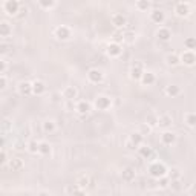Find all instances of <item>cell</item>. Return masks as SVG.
Here are the masks:
<instances>
[{
	"mask_svg": "<svg viewBox=\"0 0 196 196\" xmlns=\"http://www.w3.org/2000/svg\"><path fill=\"white\" fill-rule=\"evenodd\" d=\"M61 94H63V97L66 98V100H74L75 95H77V90H75L74 87H66Z\"/></svg>",
	"mask_w": 196,
	"mask_h": 196,
	"instance_id": "1",
	"label": "cell"
},
{
	"mask_svg": "<svg viewBox=\"0 0 196 196\" xmlns=\"http://www.w3.org/2000/svg\"><path fill=\"white\" fill-rule=\"evenodd\" d=\"M182 60H184L187 64H193L196 61V54H192V52H186L184 55H182Z\"/></svg>",
	"mask_w": 196,
	"mask_h": 196,
	"instance_id": "2",
	"label": "cell"
},
{
	"mask_svg": "<svg viewBox=\"0 0 196 196\" xmlns=\"http://www.w3.org/2000/svg\"><path fill=\"white\" fill-rule=\"evenodd\" d=\"M176 14H178V16H187V14H189V6L184 5V3H181V5L176 8Z\"/></svg>",
	"mask_w": 196,
	"mask_h": 196,
	"instance_id": "3",
	"label": "cell"
},
{
	"mask_svg": "<svg viewBox=\"0 0 196 196\" xmlns=\"http://www.w3.org/2000/svg\"><path fill=\"white\" fill-rule=\"evenodd\" d=\"M186 121H187L189 126H196V113H187Z\"/></svg>",
	"mask_w": 196,
	"mask_h": 196,
	"instance_id": "4",
	"label": "cell"
},
{
	"mask_svg": "<svg viewBox=\"0 0 196 196\" xmlns=\"http://www.w3.org/2000/svg\"><path fill=\"white\" fill-rule=\"evenodd\" d=\"M170 123H172V120L168 118L167 115H162V116H159V118H158V124H161V126H168Z\"/></svg>",
	"mask_w": 196,
	"mask_h": 196,
	"instance_id": "5",
	"label": "cell"
},
{
	"mask_svg": "<svg viewBox=\"0 0 196 196\" xmlns=\"http://www.w3.org/2000/svg\"><path fill=\"white\" fill-rule=\"evenodd\" d=\"M87 110H89V104L84 103V101H81V106L78 107V112H87Z\"/></svg>",
	"mask_w": 196,
	"mask_h": 196,
	"instance_id": "6",
	"label": "cell"
},
{
	"mask_svg": "<svg viewBox=\"0 0 196 196\" xmlns=\"http://www.w3.org/2000/svg\"><path fill=\"white\" fill-rule=\"evenodd\" d=\"M167 63H168V64H178V58H176L175 55H173V57L168 55V57H167Z\"/></svg>",
	"mask_w": 196,
	"mask_h": 196,
	"instance_id": "7",
	"label": "cell"
},
{
	"mask_svg": "<svg viewBox=\"0 0 196 196\" xmlns=\"http://www.w3.org/2000/svg\"><path fill=\"white\" fill-rule=\"evenodd\" d=\"M45 129H46V130H49V129L52 130V129H54V126H52V124H46V126H45Z\"/></svg>",
	"mask_w": 196,
	"mask_h": 196,
	"instance_id": "8",
	"label": "cell"
}]
</instances>
